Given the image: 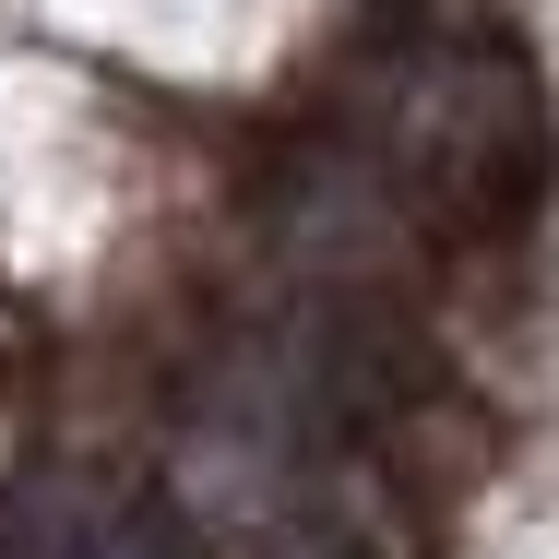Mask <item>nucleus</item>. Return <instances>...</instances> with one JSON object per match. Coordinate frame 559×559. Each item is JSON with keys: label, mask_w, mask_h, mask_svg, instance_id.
I'll return each instance as SVG.
<instances>
[{"label": "nucleus", "mask_w": 559, "mask_h": 559, "mask_svg": "<svg viewBox=\"0 0 559 559\" xmlns=\"http://www.w3.org/2000/svg\"><path fill=\"white\" fill-rule=\"evenodd\" d=\"M0 559H179V548L96 500H24V512H0Z\"/></svg>", "instance_id": "2"}, {"label": "nucleus", "mask_w": 559, "mask_h": 559, "mask_svg": "<svg viewBox=\"0 0 559 559\" xmlns=\"http://www.w3.org/2000/svg\"><path fill=\"white\" fill-rule=\"evenodd\" d=\"M393 155H405V191L452 226V238H524L548 203V96L512 48H452L405 84L393 119Z\"/></svg>", "instance_id": "1"}]
</instances>
